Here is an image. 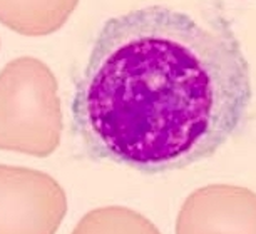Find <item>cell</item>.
I'll return each instance as SVG.
<instances>
[{
    "instance_id": "3957f363",
    "label": "cell",
    "mask_w": 256,
    "mask_h": 234,
    "mask_svg": "<svg viewBox=\"0 0 256 234\" xmlns=\"http://www.w3.org/2000/svg\"><path fill=\"white\" fill-rule=\"evenodd\" d=\"M72 234H161L154 224L128 208L109 206L90 211Z\"/></svg>"
},
{
    "instance_id": "7a4b0ae2",
    "label": "cell",
    "mask_w": 256,
    "mask_h": 234,
    "mask_svg": "<svg viewBox=\"0 0 256 234\" xmlns=\"http://www.w3.org/2000/svg\"><path fill=\"white\" fill-rule=\"evenodd\" d=\"M176 234H256V192L231 184L200 188L182 204Z\"/></svg>"
},
{
    "instance_id": "6da1fadb",
    "label": "cell",
    "mask_w": 256,
    "mask_h": 234,
    "mask_svg": "<svg viewBox=\"0 0 256 234\" xmlns=\"http://www.w3.org/2000/svg\"><path fill=\"white\" fill-rule=\"evenodd\" d=\"M251 97L228 18L148 6L100 27L76 82L72 128L92 159L161 174L212 158Z\"/></svg>"
}]
</instances>
